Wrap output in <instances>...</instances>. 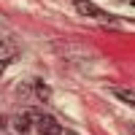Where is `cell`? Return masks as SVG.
I'll list each match as a JSON object with an SVG mask.
<instances>
[{
    "mask_svg": "<svg viewBox=\"0 0 135 135\" xmlns=\"http://www.w3.org/2000/svg\"><path fill=\"white\" fill-rule=\"evenodd\" d=\"M73 6H76V11H78V14H84V16H95V19H100V22H108L111 27H119V22H116V19H111L108 14H103L100 8H95L92 3H86V0H76Z\"/></svg>",
    "mask_w": 135,
    "mask_h": 135,
    "instance_id": "obj_1",
    "label": "cell"
},
{
    "mask_svg": "<svg viewBox=\"0 0 135 135\" xmlns=\"http://www.w3.org/2000/svg\"><path fill=\"white\" fill-rule=\"evenodd\" d=\"M11 127H14V135H27L30 127H32V111H25V114H16L14 122H11Z\"/></svg>",
    "mask_w": 135,
    "mask_h": 135,
    "instance_id": "obj_2",
    "label": "cell"
},
{
    "mask_svg": "<svg viewBox=\"0 0 135 135\" xmlns=\"http://www.w3.org/2000/svg\"><path fill=\"white\" fill-rule=\"evenodd\" d=\"M32 89H35V97H41L43 103H49V100H51V89L43 84V81H32Z\"/></svg>",
    "mask_w": 135,
    "mask_h": 135,
    "instance_id": "obj_3",
    "label": "cell"
},
{
    "mask_svg": "<svg viewBox=\"0 0 135 135\" xmlns=\"http://www.w3.org/2000/svg\"><path fill=\"white\" fill-rule=\"evenodd\" d=\"M114 92H116V97H119V100H124V103L135 105V92H132V89H114Z\"/></svg>",
    "mask_w": 135,
    "mask_h": 135,
    "instance_id": "obj_4",
    "label": "cell"
},
{
    "mask_svg": "<svg viewBox=\"0 0 135 135\" xmlns=\"http://www.w3.org/2000/svg\"><path fill=\"white\" fill-rule=\"evenodd\" d=\"M38 135H62V130H60V127H51V130H43V132H38Z\"/></svg>",
    "mask_w": 135,
    "mask_h": 135,
    "instance_id": "obj_5",
    "label": "cell"
},
{
    "mask_svg": "<svg viewBox=\"0 0 135 135\" xmlns=\"http://www.w3.org/2000/svg\"><path fill=\"white\" fill-rule=\"evenodd\" d=\"M3 70H6V60H0V76H3Z\"/></svg>",
    "mask_w": 135,
    "mask_h": 135,
    "instance_id": "obj_6",
    "label": "cell"
},
{
    "mask_svg": "<svg viewBox=\"0 0 135 135\" xmlns=\"http://www.w3.org/2000/svg\"><path fill=\"white\" fill-rule=\"evenodd\" d=\"M62 135H78V132H73V130H68V132H62Z\"/></svg>",
    "mask_w": 135,
    "mask_h": 135,
    "instance_id": "obj_7",
    "label": "cell"
},
{
    "mask_svg": "<svg viewBox=\"0 0 135 135\" xmlns=\"http://www.w3.org/2000/svg\"><path fill=\"white\" fill-rule=\"evenodd\" d=\"M127 3H130V6H135V0H127Z\"/></svg>",
    "mask_w": 135,
    "mask_h": 135,
    "instance_id": "obj_8",
    "label": "cell"
},
{
    "mask_svg": "<svg viewBox=\"0 0 135 135\" xmlns=\"http://www.w3.org/2000/svg\"><path fill=\"white\" fill-rule=\"evenodd\" d=\"M0 127H3V119H0Z\"/></svg>",
    "mask_w": 135,
    "mask_h": 135,
    "instance_id": "obj_9",
    "label": "cell"
}]
</instances>
